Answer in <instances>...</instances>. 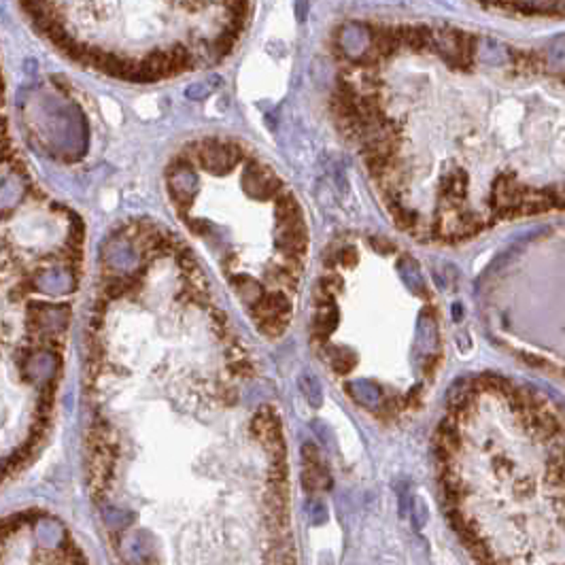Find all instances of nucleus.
I'll use <instances>...</instances> for the list:
<instances>
[{"label":"nucleus","mask_w":565,"mask_h":565,"mask_svg":"<svg viewBox=\"0 0 565 565\" xmlns=\"http://www.w3.org/2000/svg\"><path fill=\"white\" fill-rule=\"evenodd\" d=\"M487 6L540 17H565V0H478Z\"/></svg>","instance_id":"obj_3"},{"label":"nucleus","mask_w":565,"mask_h":565,"mask_svg":"<svg viewBox=\"0 0 565 565\" xmlns=\"http://www.w3.org/2000/svg\"><path fill=\"white\" fill-rule=\"evenodd\" d=\"M355 258H357V253H355L353 247H344V249L338 251V262H342L344 266H353Z\"/></svg>","instance_id":"obj_5"},{"label":"nucleus","mask_w":565,"mask_h":565,"mask_svg":"<svg viewBox=\"0 0 565 565\" xmlns=\"http://www.w3.org/2000/svg\"><path fill=\"white\" fill-rule=\"evenodd\" d=\"M232 285H234V289L238 291V295H241L249 306H253V304H256L258 300H262V295H264L262 285L251 281V279H247V277H238L236 281H232Z\"/></svg>","instance_id":"obj_4"},{"label":"nucleus","mask_w":565,"mask_h":565,"mask_svg":"<svg viewBox=\"0 0 565 565\" xmlns=\"http://www.w3.org/2000/svg\"><path fill=\"white\" fill-rule=\"evenodd\" d=\"M449 415L476 432L485 491L442 493L451 527L483 564H565V404L500 374L453 385Z\"/></svg>","instance_id":"obj_1"},{"label":"nucleus","mask_w":565,"mask_h":565,"mask_svg":"<svg viewBox=\"0 0 565 565\" xmlns=\"http://www.w3.org/2000/svg\"><path fill=\"white\" fill-rule=\"evenodd\" d=\"M32 28L72 62L155 83L226 60L251 0H17Z\"/></svg>","instance_id":"obj_2"}]
</instances>
